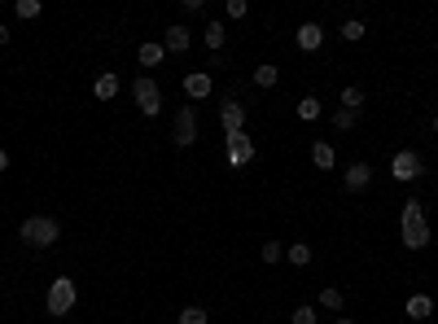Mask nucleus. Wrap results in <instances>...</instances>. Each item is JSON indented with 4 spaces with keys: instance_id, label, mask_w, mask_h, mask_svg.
<instances>
[{
    "instance_id": "nucleus-1",
    "label": "nucleus",
    "mask_w": 438,
    "mask_h": 324,
    "mask_svg": "<svg viewBox=\"0 0 438 324\" xmlns=\"http://www.w3.org/2000/svg\"><path fill=\"white\" fill-rule=\"evenodd\" d=\"M404 246L408 250H425V246H430V219H425L421 197L404 202Z\"/></svg>"
},
{
    "instance_id": "nucleus-2",
    "label": "nucleus",
    "mask_w": 438,
    "mask_h": 324,
    "mask_svg": "<svg viewBox=\"0 0 438 324\" xmlns=\"http://www.w3.org/2000/svg\"><path fill=\"white\" fill-rule=\"evenodd\" d=\"M22 241L27 246H35V250H49V246H57V237H62V224L53 219V215H31V219H22Z\"/></svg>"
},
{
    "instance_id": "nucleus-3",
    "label": "nucleus",
    "mask_w": 438,
    "mask_h": 324,
    "mask_svg": "<svg viewBox=\"0 0 438 324\" xmlns=\"http://www.w3.org/2000/svg\"><path fill=\"white\" fill-rule=\"evenodd\" d=\"M79 303V290L70 276H57V281L49 285V294H44V311L49 316H70V307Z\"/></svg>"
},
{
    "instance_id": "nucleus-4",
    "label": "nucleus",
    "mask_w": 438,
    "mask_h": 324,
    "mask_svg": "<svg viewBox=\"0 0 438 324\" xmlns=\"http://www.w3.org/2000/svg\"><path fill=\"white\" fill-rule=\"evenodd\" d=\"M132 97H136V110L145 114V118H158L162 114V92H158V83H153L149 75H140L132 83Z\"/></svg>"
},
{
    "instance_id": "nucleus-5",
    "label": "nucleus",
    "mask_w": 438,
    "mask_h": 324,
    "mask_svg": "<svg viewBox=\"0 0 438 324\" xmlns=\"http://www.w3.org/2000/svg\"><path fill=\"white\" fill-rule=\"evenodd\" d=\"M390 175H395L399 184H412V180L421 175V153L417 149H399L395 158H390Z\"/></svg>"
},
{
    "instance_id": "nucleus-6",
    "label": "nucleus",
    "mask_w": 438,
    "mask_h": 324,
    "mask_svg": "<svg viewBox=\"0 0 438 324\" xmlns=\"http://www.w3.org/2000/svg\"><path fill=\"white\" fill-rule=\"evenodd\" d=\"M223 140H228V162H232V166L254 162V140L245 136V127H241V131H223Z\"/></svg>"
},
{
    "instance_id": "nucleus-7",
    "label": "nucleus",
    "mask_w": 438,
    "mask_h": 324,
    "mask_svg": "<svg viewBox=\"0 0 438 324\" xmlns=\"http://www.w3.org/2000/svg\"><path fill=\"white\" fill-rule=\"evenodd\" d=\"M197 140V110L193 105H180V110H175V145H193Z\"/></svg>"
},
{
    "instance_id": "nucleus-8",
    "label": "nucleus",
    "mask_w": 438,
    "mask_h": 324,
    "mask_svg": "<svg viewBox=\"0 0 438 324\" xmlns=\"http://www.w3.org/2000/svg\"><path fill=\"white\" fill-rule=\"evenodd\" d=\"M294 40H298L303 53H316V49L325 44V27H320V22H303V27L294 31Z\"/></svg>"
},
{
    "instance_id": "nucleus-9",
    "label": "nucleus",
    "mask_w": 438,
    "mask_h": 324,
    "mask_svg": "<svg viewBox=\"0 0 438 324\" xmlns=\"http://www.w3.org/2000/svg\"><path fill=\"white\" fill-rule=\"evenodd\" d=\"M188 44H193V31L180 27V22L167 27V35H162V49H167V53H188Z\"/></svg>"
},
{
    "instance_id": "nucleus-10",
    "label": "nucleus",
    "mask_w": 438,
    "mask_h": 324,
    "mask_svg": "<svg viewBox=\"0 0 438 324\" xmlns=\"http://www.w3.org/2000/svg\"><path fill=\"white\" fill-rule=\"evenodd\" d=\"M219 123H223V131H241V127H245V110L228 97V101L219 105Z\"/></svg>"
},
{
    "instance_id": "nucleus-11",
    "label": "nucleus",
    "mask_w": 438,
    "mask_h": 324,
    "mask_svg": "<svg viewBox=\"0 0 438 324\" xmlns=\"http://www.w3.org/2000/svg\"><path fill=\"white\" fill-rule=\"evenodd\" d=\"M210 88H215V83H210V75H206V70H193V75H184V92H188L193 101L210 97Z\"/></svg>"
},
{
    "instance_id": "nucleus-12",
    "label": "nucleus",
    "mask_w": 438,
    "mask_h": 324,
    "mask_svg": "<svg viewBox=\"0 0 438 324\" xmlns=\"http://www.w3.org/2000/svg\"><path fill=\"white\" fill-rule=\"evenodd\" d=\"M404 311H408V320H430L434 316V298L430 294H412Z\"/></svg>"
},
{
    "instance_id": "nucleus-13",
    "label": "nucleus",
    "mask_w": 438,
    "mask_h": 324,
    "mask_svg": "<svg viewBox=\"0 0 438 324\" xmlns=\"http://www.w3.org/2000/svg\"><path fill=\"white\" fill-rule=\"evenodd\" d=\"M369 180H373V166H369V162H355V166H347V188H351V193L369 188Z\"/></svg>"
},
{
    "instance_id": "nucleus-14",
    "label": "nucleus",
    "mask_w": 438,
    "mask_h": 324,
    "mask_svg": "<svg viewBox=\"0 0 438 324\" xmlns=\"http://www.w3.org/2000/svg\"><path fill=\"white\" fill-rule=\"evenodd\" d=\"M92 92H97V101H114V97H118V75H114V70H105V75H97V83H92Z\"/></svg>"
},
{
    "instance_id": "nucleus-15",
    "label": "nucleus",
    "mask_w": 438,
    "mask_h": 324,
    "mask_svg": "<svg viewBox=\"0 0 438 324\" xmlns=\"http://www.w3.org/2000/svg\"><path fill=\"white\" fill-rule=\"evenodd\" d=\"M311 162L320 166V171H333V162H338L333 145H329V140H316V145H311Z\"/></svg>"
},
{
    "instance_id": "nucleus-16",
    "label": "nucleus",
    "mask_w": 438,
    "mask_h": 324,
    "mask_svg": "<svg viewBox=\"0 0 438 324\" xmlns=\"http://www.w3.org/2000/svg\"><path fill=\"white\" fill-rule=\"evenodd\" d=\"M140 66H145V70H153V66H158L162 62V57H167V49H162V40H149V44H140Z\"/></svg>"
},
{
    "instance_id": "nucleus-17",
    "label": "nucleus",
    "mask_w": 438,
    "mask_h": 324,
    "mask_svg": "<svg viewBox=\"0 0 438 324\" xmlns=\"http://www.w3.org/2000/svg\"><path fill=\"white\" fill-rule=\"evenodd\" d=\"M223 40H228V31H223V22L215 18V22L206 27V44H210V53H219V49H223Z\"/></svg>"
},
{
    "instance_id": "nucleus-18",
    "label": "nucleus",
    "mask_w": 438,
    "mask_h": 324,
    "mask_svg": "<svg viewBox=\"0 0 438 324\" xmlns=\"http://www.w3.org/2000/svg\"><path fill=\"white\" fill-rule=\"evenodd\" d=\"M342 110L364 114V92H360V88H342Z\"/></svg>"
},
{
    "instance_id": "nucleus-19",
    "label": "nucleus",
    "mask_w": 438,
    "mask_h": 324,
    "mask_svg": "<svg viewBox=\"0 0 438 324\" xmlns=\"http://www.w3.org/2000/svg\"><path fill=\"white\" fill-rule=\"evenodd\" d=\"M276 79H281V75H276V66H272V62H263V66L254 70V83H259V88H276Z\"/></svg>"
},
{
    "instance_id": "nucleus-20",
    "label": "nucleus",
    "mask_w": 438,
    "mask_h": 324,
    "mask_svg": "<svg viewBox=\"0 0 438 324\" xmlns=\"http://www.w3.org/2000/svg\"><path fill=\"white\" fill-rule=\"evenodd\" d=\"M364 35H369V31H364V22H360V18H351V22H342V40H351V44H360V40H364Z\"/></svg>"
},
{
    "instance_id": "nucleus-21",
    "label": "nucleus",
    "mask_w": 438,
    "mask_h": 324,
    "mask_svg": "<svg viewBox=\"0 0 438 324\" xmlns=\"http://www.w3.org/2000/svg\"><path fill=\"white\" fill-rule=\"evenodd\" d=\"M342 303H347V298H342V290H333V285H329V290H320V307H325V311H342Z\"/></svg>"
},
{
    "instance_id": "nucleus-22",
    "label": "nucleus",
    "mask_w": 438,
    "mask_h": 324,
    "mask_svg": "<svg viewBox=\"0 0 438 324\" xmlns=\"http://www.w3.org/2000/svg\"><path fill=\"white\" fill-rule=\"evenodd\" d=\"M298 118H307V123H311V118H320V97H303V101H298Z\"/></svg>"
},
{
    "instance_id": "nucleus-23",
    "label": "nucleus",
    "mask_w": 438,
    "mask_h": 324,
    "mask_svg": "<svg viewBox=\"0 0 438 324\" xmlns=\"http://www.w3.org/2000/svg\"><path fill=\"white\" fill-rule=\"evenodd\" d=\"M289 263H294V268H307V263H311V246H289Z\"/></svg>"
},
{
    "instance_id": "nucleus-24",
    "label": "nucleus",
    "mask_w": 438,
    "mask_h": 324,
    "mask_svg": "<svg viewBox=\"0 0 438 324\" xmlns=\"http://www.w3.org/2000/svg\"><path fill=\"white\" fill-rule=\"evenodd\" d=\"M281 255H285V246H281V241H263V250H259V259H263V263H281Z\"/></svg>"
},
{
    "instance_id": "nucleus-25",
    "label": "nucleus",
    "mask_w": 438,
    "mask_h": 324,
    "mask_svg": "<svg viewBox=\"0 0 438 324\" xmlns=\"http://www.w3.org/2000/svg\"><path fill=\"white\" fill-rule=\"evenodd\" d=\"M40 9H44L40 0H18V5H14V14H18V18H40Z\"/></svg>"
},
{
    "instance_id": "nucleus-26",
    "label": "nucleus",
    "mask_w": 438,
    "mask_h": 324,
    "mask_svg": "<svg viewBox=\"0 0 438 324\" xmlns=\"http://www.w3.org/2000/svg\"><path fill=\"white\" fill-rule=\"evenodd\" d=\"M355 123H360V114H355V110H338V114H333V127H338V131H351Z\"/></svg>"
},
{
    "instance_id": "nucleus-27",
    "label": "nucleus",
    "mask_w": 438,
    "mask_h": 324,
    "mask_svg": "<svg viewBox=\"0 0 438 324\" xmlns=\"http://www.w3.org/2000/svg\"><path fill=\"white\" fill-rule=\"evenodd\" d=\"M180 324H206V311L202 307H184L180 311Z\"/></svg>"
},
{
    "instance_id": "nucleus-28",
    "label": "nucleus",
    "mask_w": 438,
    "mask_h": 324,
    "mask_svg": "<svg viewBox=\"0 0 438 324\" xmlns=\"http://www.w3.org/2000/svg\"><path fill=\"white\" fill-rule=\"evenodd\" d=\"M289 324H316V307H294Z\"/></svg>"
},
{
    "instance_id": "nucleus-29",
    "label": "nucleus",
    "mask_w": 438,
    "mask_h": 324,
    "mask_svg": "<svg viewBox=\"0 0 438 324\" xmlns=\"http://www.w3.org/2000/svg\"><path fill=\"white\" fill-rule=\"evenodd\" d=\"M223 9H228V18H245V14H250V5H245V0H228Z\"/></svg>"
},
{
    "instance_id": "nucleus-30",
    "label": "nucleus",
    "mask_w": 438,
    "mask_h": 324,
    "mask_svg": "<svg viewBox=\"0 0 438 324\" xmlns=\"http://www.w3.org/2000/svg\"><path fill=\"white\" fill-rule=\"evenodd\" d=\"M0 44H9V27H5V22H0Z\"/></svg>"
},
{
    "instance_id": "nucleus-31",
    "label": "nucleus",
    "mask_w": 438,
    "mask_h": 324,
    "mask_svg": "<svg viewBox=\"0 0 438 324\" xmlns=\"http://www.w3.org/2000/svg\"><path fill=\"white\" fill-rule=\"evenodd\" d=\"M5 166H9V153H5V149H0V171H5Z\"/></svg>"
},
{
    "instance_id": "nucleus-32",
    "label": "nucleus",
    "mask_w": 438,
    "mask_h": 324,
    "mask_svg": "<svg viewBox=\"0 0 438 324\" xmlns=\"http://www.w3.org/2000/svg\"><path fill=\"white\" fill-rule=\"evenodd\" d=\"M333 324H351V320H347V316H338V320H333Z\"/></svg>"
},
{
    "instance_id": "nucleus-33",
    "label": "nucleus",
    "mask_w": 438,
    "mask_h": 324,
    "mask_svg": "<svg viewBox=\"0 0 438 324\" xmlns=\"http://www.w3.org/2000/svg\"><path fill=\"white\" fill-rule=\"evenodd\" d=\"M434 131H438V114H434Z\"/></svg>"
}]
</instances>
